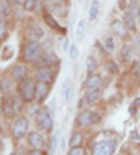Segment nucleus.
<instances>
[{
  "label": "nucleus",
  "mask_w": 140,
  "mask_h": 155,
  "mask_svg": "<svg viewBox=\"0 0 140 155\" xmlns=\"http://www.w3.org/2000/svg\"><path fill=\"white\" fill-rule=\"evenodd\" d=\"M20 96L23 97V101L30 102L33 101V97L36 96V84L33 79H28V78H25V79L20 81Z\"/></svg>",
  "instance_id": "obj_1"
},
{
  "label": "nucleus",
  "mask_w": 140,
  "mask_h": 155,
  "mask_svg": "<svg viewBox=\"0 0 140 155\" xmlns=\"http://www.w3.org/2000/svg\"><path fill=\"white\" fill-rule=\"evenodd\" d=\"M41 56V45L38 41H30L23 48V58L27 61H35Z\"/></svg>",
  "instance_id": "obj_2"
},
{
  "label": "nucleus",
  "mask_w": 140,
  "mask_h": 155,
  "mask_svg": "<svg viewBox=\"0 0 140 155\" xmlns=\"http://www.w3.org/2000/svg\"><path fill=\"white\" fill-rule=\"evenodd\" d=\"M35 117H36V124H38V127L41 129V130L50 132L51 129H53V119H51L50 112H48L46 109H41Z\"/></svg>",
  "instance_id": "obj_3"
},
{
  "label": "nucleus",
  "mask_w": 140,
  "mask_h": 155,
  "mask_svg": "<svg viewBox=\"0 0 140 155\" xmlns=\"http://www.w3.org/2000/svg\"><path fill=\"white\" fill-rule=\"evenodd\" d=\"M116 150V140H102L94 145V155H110Z\"/></svg>",
  "instance_id": "obj_4"
},
{
  "label": "nucleus",
  "mask_w": 140,
  "mask_h": 155,
  "mask_svg": "<svg viewBox=\"0 0 140 155\" xmlns=\"http://www.w3.org/2000/svg\"><path fill=\"white\" fill-rule=\"evenodd\" d=\"M101 117L97 114L91 112V110H83V112L78 116V124L79 125H94V124H99Z\"/></svg>",
  "instance_id": "obj_5"
},
{
  "label": "nucleus",
  "mask_w": 140,
  "mask_h": 155,
  "mask_svg": "<svg viewBox=\"0 0 140 155\" xmlns=\"http://www.w3.org/2000/svg\"><path fill=\"white\" fill-rule=\"evenodd\" d=\"M28 130V120L25 119V117H18L15 120V124H13V129H12V134L15 139H21L25 134H27Z\"/></svg>",
  "instance_id": "obj_6"
},
{
  "label": "nucleus",
  "mask_w": 140,
  "mask_h": 155,
  "mask_svg": "<svg viewBox=\"0 0 140 155\" xmlns=\"http://www.w3.org/2000/svg\"><path fill=\"white\" fill-rule=\"evenodd\" d=\"M48 94H50V84L45 83V81H38V84H36V99L41 102L45 101V97H48Z\"/></svg>",
  "instance_id": "obj_7"
},
{
  "label": "nucleus",
  "mask_w": 140,
  "mask_h": 155,
  "mask_svg": "<svg viewBox=\"0 0 140 155\" xmlns=\"http://www.w3.org/2000/svg\"><path fill=\"white\" fill-rule=\"evenodd\" d=\"M28 143L35 149H43L45 147V139H43L41 134H36V132H31L28 135Z\"/></svg>",
  "instance_id": "obj_8"
},
{
  "label": "nucleus",
  "mask_w": 140,
  "mask_h": 155,
  "mask_svg": "<svg viewBox=\"0 0 140 155\" xmlns=\"http://www.w3.org/2000/svg\"><path fill=\"white\" fill-rule=\"evenodd\" d=\"M53 79V73H51L50 68H40L38 71H36V81H45V83H50V81Z\"/></svg>",
  "instance_id": "obj_9"
},
{
  "label": "nucleus",
  "mask_w": 140,
  "mask_h": 155,
  "mask_svg": "<svg viewBox=\"0 0 140 155\" xmlns=\"http://www.w3.org/2000/svg\"><path fill=\"white\" fill-rule=\"evenodd\" d=\"M12 76H13V79H18V81L25 79L27 78V68L23 64H15L12 69Z\"/></svg>",
  "instance_id": "obj_10"
},
{
  "label": "nucleus",
  "mask_w": 140,
  "mask_h": 155,
  "mask_svg": "<svg viewBox=\"0 0 140 155\" xmlns=\"http://www.w3.org/2000/svg\"><path fill=\"white\" fill-rule=\"evenodd\" d=\"M101 76H97V74H91V76H87V79H86V87L87 89H91V87H99L101 86Z\"/></svg>",
  "instance_id": "obj_11"
},
{
  "label": "nucleus",
  "mask_w": 140,
  "mask_h": 155,
  "mask_svg": "<svg viewBox=\"0 0 140 155\" xmlns=\"http://www.w3.org/2000/svg\"><path fill=\"white\" fill-rule=\"evenodd\" d=\"M2 109H3V112H5L7 117H10V116H13V114H15V109H13V101H12V99H8V97L3 99Z\"/></svg>",
  "instance_id": "obj_12"
},
{
  "label": "nucleus",
  "mask_w": 140,
  "mask_h": 155,
  "mask_svg": "<svg viewBox=\"0 0 140 155\" xmlns=\"http://www.w3.org/2000/svg\"><path fill=\"white\" fill-rule=\"evenodd\" d=\"M99 96H101V89L99 87H91V89H87L86 93V101L87 102H94L99 99Z\"/></svg>",
  "instance_id": "obj_13"
},
{
  "label": "nucleus",
  "mask_w": 140,
  "mask_h": 155,
  "mask_svg": "<svg viewBox=\"0 0 140 155\" xmlns=\"http://www.w3.org/2000/svg\"><path fill=\"white\" fill-rule=\"evenodd\" d=\"M125 27H127V25H125L124 21H114L112 23V30L119 36H125V33H127V28Z\"/></svg>",
  "instance_id": "obj_14"
},
{
  "label": "nucleus",
  "mask_w": 140,
  "mask_h": 155,
  "mask_svg": "<svg viewBox=\"0 0 140 155\" xmlns=\"http://www.w3.org/2000/svg\"><path fill=\"white\" fill-rule=\"evenodd\" d=\"M61 96L64 97V101H66V102H69V101H71V84H69V81H66V83L63 84Z\"/></svg>",
  "instance_id": "obj_15"
},
{
  "label": "nucleus",
  "mask_w": 140,
  "mask_h": 155,
  "mask_svg": "<svg viewBox=\"0 0 140 155\" xmlns=\"http://www.w3.org/2000/svg\"><path fill=\"white\" fill-rule=\"evenodd\" d=\"M10 87H12V81H10V78H8V76H5L2 81H0V91L7 94V93L10 91Z\"/></svg>",
  "instance_id": "obj_16"
},
{
  "label": "nucleus",
  "mask_w": 140,
  "mask_h": 155,
  "mask_svg": "<svg viewBox=\"0 0 140 155\" xmlns=\"http://www.w3.org/2000/svg\"><path fill=\"white\" fill-rule=\"evenodd\" d=\"M97 12H99V2H97V0H93L91 8H89V20H96Z\"/></svg>",
  "instance_id": "obj_17"
},
{
  "label": "nucleus",
  "mask_w": 140,
  "mask_h": 155,
  "mask_svg": "<svg viewBox=\"0 0 140 155\" xmlns=\"http://www.w3.org/2000/svg\"><path fill=\"white\" fill-rule=\"evenodd\" d=\"M124 23L127 25L129 28H130V30H135V23H134V15H132L130 12H127L124 15Z\"/></svg>",
  "instance_id": "obj_18"
},
{
  "label": "nucleus",
  "mask_w": 140,
  "mask_h": 155,
  "mask_svg": "<svg viewBox=\"0 0 140 155\" xmlns=\"http://www.w3.org/2000/svg\"><path fill=\"white\" fill-rule=\"evenodd\" d=\"M10 2H7V0H0V15L7 17L10 13Z\"/></svg>",
  "instance_id": "obj_19"
},
{
  "label": "nucleus",
  "mask_w": 140,
  "mask_h": 155,
  "mask_svg": "<svg viewBox=\"0 0 140 155\" xmlns=\"http://www.w3.org/2000/svg\"><path fill=\"white\" fill-rule=\"evenodd\" d=\"M81 142H83V135H81V134H73L69 145H71V149H73V147H79Z\"/></svg>",
  "instance_id": "obj_20"
},
{
  "label": "nucleus",
  "mask_w": 140,
  "mask_h": 155,
  "mask_svg": "<svg viewBox=\"0 0 140 155\" xmlns=\"http://www.w3.org/2000/svg\"><path fill=\"white\" fill-rule=\"evenodd\" d=\"M86 68H87V71L89 73H93V71H96V68H97V63H96V60L93 56H89L86 60Z\"/></svg>",
  "instance_id": "obj_21"
},
{
  "label": "nucleus",
  "mask_w": 140,
  "mask_h": 155,
  "mask_svg": "<svg viewBox=\"0 0 140 155\" xmlns=\"http://www.w3.org/2000/svg\"><path fill=\"white\" fill-rule=\"evenodd\" d=\"M45 20H46V23H48V25H50V27H51V28H54V30H58V31H64V28H61V27H60V25H58V23H56V21H54V20H53V18H51L50 15H48V17L45 18Z\"/></svg>",
  "instance_id": "obj_22"
},
{
  "label": "nucleus",
  "mask_w": 140,
  "mask_h": 155,
  "mask_svg": "<svg viewBox=\"0 0 140 155\" xmlns=\"http://www.w3.org/2000/svg\"><path fill=\"white\" fill-rule=\"evenodd\" d=\"M13 109H15V112H21V101H23V97H13Z\"/></svg>",
  "instance_id": "obj_23"
},
{
  "label": "nucleus",
  "mask_w": 140,
  "mask_h": 155,
  "mask_svg": "<svg viewBox=\"0 0 140 155\" xmlns=\"http://www.w3.org/2000/svg\"><path fill=\"white\" fill-rule=\"evenodd\" d=\"M84 27H86V21L81 20L79 23H78V30H76V35H78V38H79V40L84 36Z\"/></svg>",
  "instance_id": "obj_24"
},
{
  "label": "nucleus",
  "mask_w": 140,
  "mask_h": 155,
  "mask_svg": "<svg viewBox=\"0 0 140 155\" xmlns=\"http://www.w3.org/2000/svg\"><path fill=\"white\" fill-rule=\"evenodd\" d=\"M138 10H140L138 2H137V0H130V13H132V15H135V13L138 15Z\"/></svg>",
  "instance_id": "obj_25"
},
{
  "label": "nucleus",
  "mask_w": 140,
  "mask_h": 155,
  "mask_svg": "<svg viewBox=\"0 0 140 155\" xmlns=\"http://www.w3.org/2000/svg\"><path fill=\"white\" fill-rule=\"evenodd\" d=\"M36 2H38V0H25V10H28V12L33 10L36 5Z\"/></svg>",
  "instance_id": "obj_26"
},
{
  "label": "nucleus",
  "mask_w": 140,
  "mask_h": 155,
  "mask_svg": "<svg viewBox=\"0 0 140 155\" xmlns=\"http://www.w3.org/2000/svg\"><path fill=\"white\" fill-rule=\"evenodd\" d=\"M78 54H79L78 48H76V45H73L71 48H69V58H71V60H76V58H78Z\"/></svg>",
  "instance_id": "obj_27"
},
{
  "label": "nucleus",
  "mask_w": 140,
  "mask_h": 155,
  "mask_svg": "<svg viewBox=\"0 0 140 155\" xmlns=\"http://www.w3.org/2000/svg\"><path fill=\"white\" fill-rule=\"evenodd\" d=\"M130 53H132V48H130V45H125V46H124V50H122V58H124V60H129Z\"/></svg>",
  "instance_id": "obj_28"
},
{
  "label": "nucleus",
  "mask_w": 140,
  "mask_h": 155,
  "mask_svg": "<svg viewBox=\"0 0 140 155\" xmlns=\"http://www.w3.org/2000/svg\"><path fill=\"white\" fill-rule=\"evenodd\" d=\"M106 48H107V50H114V48H116V45H114V38L112 36H109V38H106Z\"/></svg>",
  "instance_id": "obj_29"
},
{
  "label": "nucleus",
  "mask_w": 140,
  "mask_h": 155,
  "mask_svg": "<svg viewBox=\"0 0 140 155\" xmlns=\"http://www.w3.org/2000/svg\"><path fill=\"white\" fill-rule=\"evenodd\" d=\"M86 152H84L81 147H73V150H69V155H84Z\"/></svg>",
  "instance_id": "obj_30"
},
{
  "label": "nucleus",
  "mask_w": 140,
  "mask_h": 155,
  "mask_svg": "<svg viewBox=\"0 0 140 155\" xmlns=\"http://www.w3.org/2000/svg\"><path fill=\"white\" fill-rule=\"evenodd\" d=\"M137 107H140V97L130 106V114H135V112H137Z\"/></svg>",
  "instance_id": "obj_31"
},
{
  "label": "nucleus",
  "mask_w": 140,
  "mask_h": 155,
  "mask_svg": "<svg viewBox=\"0 0 140 155\" xmlns=\"http://www.w3.org/2000/svg\"><path fill=\"white\" fill-rule=\"evenodd\" d=\"M5 31H7V27H5V23L3 21H0V40L5 36Z\"/></svg>",
  "instance_id": "obj_32"
},
{
  "label": "nucleus",
  "mask_w": 140,
  "mask_h": 155,
  "mask_svg": "<svg viewBox=\"0 0 140 155\" xmlns=\"http://www.w3.org/2000/svg\"><path fill=\"white\" fill-rule=\"evenodd\" d=\"M58 137H60V134H54L53 135V140H51V150H54V147H56V142H58Z\"/></svg>",
  "instance_id": "obj_33"
},
{
  "label": "nucleus",
  "mask_w": 140,
  "mask_h": 155,
  "mask_svg": "<svg viewBox=\"0 0 140 155\" xmlns=\"http://www.w3.org/2000/svg\"><path fill=\"white\" fill-rule=\"evenodd\" d=\"M107 68H109V71H110V73H117V66L114 64V63H109Z\"/></svg>",
  "instance_id": "obj_34"
},
{
  "label": "nucleus",
  "mask_w": 140,
  "mask_h": 155,
  "mask_svg": "<svg viewBox=\"0 0 140 155\" xmlns=\"http://www.w3.org/2000/svg\"><path fill=\"white\" fill-rule=\"evenodd\" d=\"M18 2L20 0H10V5H18Z\"/></svg>",
  "instance_id": "obj_35"
},
{
  "label": "nucleus",
  "mask_w": 140,
  "mask_h": 155,
  "mask_svg": "<svg viewBox=\"0 0 140 155\" xmlns=\"http://www.w3.org/2000/svg\"><path fill=\"white\" fill-rule=\"evenodd\" d=\"M135 71H137V74H140V64L135 66Z\"/></svg>",
  "instance_id": "obj_36"
},
{
  "label": "nucleus",
  "mask_w": 140,
  "mask_h": 155,
  "mask_svg": "<svg viewBox=\"0 0 140 155\" xmlns=\"http://www.w3.org/2000/svg\"><path fill=\"white\" fill-rule=\"evenodd\" d=\"M2 149H3V142H2V139H0V152H2Z\"/></svg>",
  "instance_id": "obj_37"
},
{
  "label": "nucleus",
  "mask_w": 140,
  "mask_h": 155,
  "mask_svg": "<svg viewBox=\"0 0 140 155\" xmlns=\"http://www.w3.org/2000/svg\"><path fill=\"white\" fill-rule=\"evenodd\" d=\"M138 21H140V10H138Z\"/></svg>",
  "instance_id": "obj_38"
},
{
  "label": "nucleus",
  "mask_w": 140,
  "mask_h": 155,
  "mask_svg": "<svg viewBox=\"0 0 140 155\" xmlns=\"http://www.w3.org/2000/svg\"><path fill=\"white\" fill-rule=\"evenodd\" d=\"M2 110H3V109H2V106H0V114H2Z\"/></svg>",
  "instance_id": "obj_39"
},
{
  "label": "nucleus",
  "mask_w": 140,
  "mask_h": 155,
  "mask_svg": "<svg viewBox=\"0 0 140 155\" xmlns=\"http://www.w3.org/2000/svg\"><path fill=\"white\" fill-rule=\"evenodd\" d=\"M61 2H64V0H61Z\"/></svg>",
  "instance_id": "obj_40"
}]
</instances>
